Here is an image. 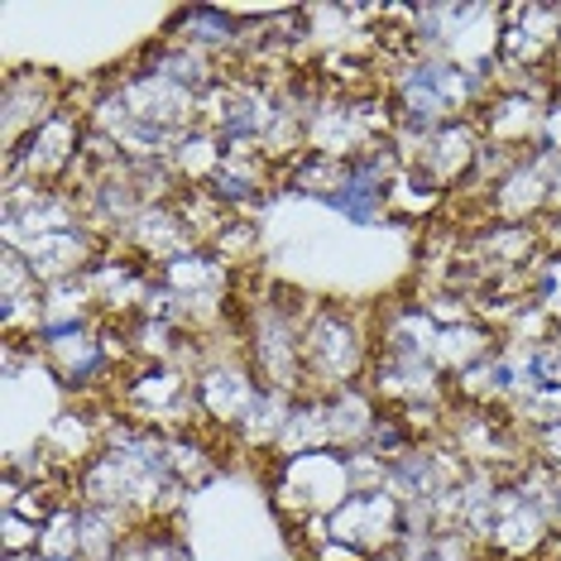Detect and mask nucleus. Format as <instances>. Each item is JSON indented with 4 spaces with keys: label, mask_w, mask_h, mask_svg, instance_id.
I'll use <instances>...</instances> for the list:
<instances>
[{
    "label": "nucleus",
    "mask_w": 561,
    "mask_h": 561,
    "mask_svg": "<svg viewBox=\"0 0 561 561\" xmlns=\"http://www.w3.org/2000/svg\"><path fill=\"white\" fill-rule=\"evenodd\" d=\"M327 207H336L346 221L355 226H375L379 216L389 211V187L385 183H375V178H360V173H351L341 178V187L327 197Z\"/></svg>",
    "instance_id": "obj_6"
},
{
    "label": "nucleus",
    "mask_w": 561,
    "mask_h": 561,
    "mask_svg": "<svg viewBox=\"0 0 561 561\" xmlns=\"http://www.w3.org/2000/svg\"><path fill=\"white\" fill-rule=\"evenodd\" d=\"M508 417L518 423L523 437H528V432H542V427H557L561 423V385H542L533 393H518V399L508 403Z\"/></svg>",
    "instance_id": "obj_8"
},
{
    "label": "nucleus",
    "mask_w": 561,
    "mask_h": 561,
    "mask_svg": "<svg viewBox=\"0 0 561 561\" xmlns=\"http://www.w3.org/2000/svg\"><path fill=\"white\" fill-rule=\"evenodd\" d=\"M557 341H561V331H557Z\"/></svg>",
    "instance_id": "obj_14"
},
{
    "label": "nucleus",
    "mask_w": 561,
    "mask_h": 561,
    "mask_svg": "<svg viewBox=\"0 0 561 561\" xmlns=\"http://www.w3.org/2000/svg\"><path fill=\"white\" fill-rule=\"evenodd\" d=\"M528 451H533V461H542L547 470L561 476V423L542 427V432H528Z\"/></svg>",
    "instance_id": "obj_10"
},
{
    "label": "nucleus",
    "mask_w": 561,
    "mask_h": 561,
    "mask_svg": "<svg viewBox=\"0 0 561 561\" xmlns=\"http://www.w3.org/2000/svg\"><path fill=\"white\" fill-rule=\"evenodd\" d=\"M369 341L365 322L336 302H317L308 327H302V393H336L346 385H365Z\"/></svg>",
    "instance_id": "obj_1"
},
{
    "label": "nucleus",
    "mask_w": 561,
    "mask_h": 561,
    "mask_svg": "<svg viewBox=\"0 0 561 561\" xmlns=\"http://www.w3.org/2000/svg\"><path fill=\"white\" fill-rule=\"evenodd\" d=\"M369 561H403L399 552H385V557H369Z\"/></svg>",
    "instance_id": "obj_13"
},
{
    "label": "nucleus",
    "mask_w": 561,
    "mask_h": 561,
    "mask_svg": "<svg viewBox=\"0 0 561 561\" xmlns=\"http://www.w3.org/2000/svg\"><path fill=\"white\" fill-rule=\"evenodd\" d=\"M116 561H187V547L173 528H159V523H135V533L125 538Z\"/></svg>",
    "instance_id": "obj_7"
},
{
    "label": "nucleus",
    "mask_w": 561,
    "mask_h": 561,
    "mask_svg": "<svg viewBox=\"0 0 561 561\" xmlns=\"http://www.w3.org/2000/svg\"><path fill=\"white\" fill-rule=\"evenodd\" d=\"M54 111H62V101H58V82L48 78V72H10L5 78V139H10V149H15L30 130H39Z\"/></svg>",
    "instance_id": "obj_5"
},
{
    "label": "nucleus",
    "mask_w": 561,
    "mask_h": 561,
    "mask_svg": "<svg viewBox=\"0 0 561 561\" xmlns=\"http://www.w3.org/2000/svg\"><path fill=\"white\" fill-rule=\"evenodd\" d=\"M552 523H557V533H561V480H557V494H552Z\"/></svg>",
    "instance_id": "obj_12"
},
{
    "label": "nucleus",
    "mask_w": 561,
    "mask_h": 561,
    "mask_svg": "<svg viewBox=\"0 0 561 561\" xmlns=\"http://www.w3.org/2000/svg\"><path fill=\"white\" fill-rule=\"evenodd\" d=\"M274 494L278 508H293L302 518H327L351 490L346 476V451H302V456H278L274 466Z\"/></svg>",
    "instance_id": "obj_3"
},
{
    "label": "nucleus",
    "mask_w": 561,
    "mask_h": 561,
    "mask_svg": "<svg viewBox=\"0 0 561 561\" xmlns=\"http://www.w3.org/2000/svg\"><path fill=\"white\" fill-rule=\"evenodd\" d=\"M197 375V408H202V417H216L221 427H231L250 413V403L260 399V375H254V365L250 360H211V365H202L193 369Z\"/></svg>",
    "instance_id": "obj_4"
},
{
    "label": "nucleus",
    "mask_w": 561,
    "mask_h": 561,
    "mask_svg": "<svg viewBox=\"0 0 561 561\" xmlns=\"http://www.w3.org/2000/svg\"><path fill=\"white\" fill-rule=\"evenodd\" d=\"M547 216H561V169L552 178V197H547Z\"/></svg>",
    "instance_id": "obj_11"
},
{
    "label": "nucleus",
    "mask_w": 561,
    "mask_h": 561,
    "mask_svg": "<svg viewBox=\"0 0 561 561\" xmlns=\"http://www.w3.org/2000/svg\"><path fill=\"white\" fill-rule=\"evenodd\" d=\"M322 538L351 547V552H360L365 561L385 557V552H399V542H403V500L389 490V484L385 490H355L322 518Z\"/></svg>",
    "instance_id": "obj_2"
},
{
    "label": "nucleus",
    "mask_w": 561,
    "mask_h": 561,
    "mask_svg": "<svg viewBox=\"0 0 561 561\" xmlns=\"http://www.w3.org/2000/svg\"><path fill=\"white\" fill-rule=\"evenodd\" d=\"M423 561H480V542H470L466 533H437Z\"/></svg>",
    "instance_id": "obj_9"
}]
</instances>
